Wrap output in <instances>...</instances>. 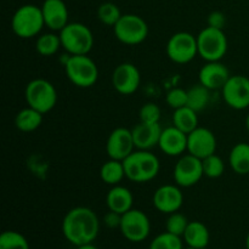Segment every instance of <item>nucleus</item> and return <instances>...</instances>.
I'll return each mask as SVG.
<instances>
[{"label": "nucleus", "mask_w": 249, "mask_h": 249, "mask_svg": "<svg viewBox=\"0 0 249 249\" xmlns=\"http://www.w3.org/2000/svg\"><path fill=\"white\" fill-rule=\"evenodd\" d=\"M99 231V218L94 211L87 207H75L63 218V236L68 242L77 247L94 242Z\"/></svg>", "instance_id": "1"}, {"label": "nucleus", "mask_w": 249, "mask_h": 249, "mask_svg": "<svg viewBox=\"0 0 249 249\" xmlns=\"http://www.w3.org/2000/svg\"><path fill=\"white\" fill-rule=\"evenodd\" d=\"M125 177L134 182H148L155 179L160 169V160L150 151H134L123 160Z\"/></svg>", "instance_id": "2"}, {"label": "nucleus", "mask_w": 249, "mask_h": 249, "mask_svg": "<svg viewBox=\"0 0 249 249\" xmlns=\"http://www.w3.org/2000/svg\"><path fill=\"white\" fill-rule=\"evenodd\" d=\"M45 26L41 7L33 4L22 5L15 11L11 19V28L17 36L29 39L36 36Z\"/></svg>", "instance_id": "3"}, {"label": "nucleus", "mask_w": 249, "mask_h": 249, "mask_svg": "<svg viewBox=\"0 0 249 249\" xmlns=\"http://www.w3.org/2000/svg\"><path fill=\"white\" fill-rule=\"evenodd\" d=\"M63 66L67 78L78 88H90L99 79V68L88 55H68Z\"/></svg>", "instance_id": "4"}, {"label": "nucleus", "mask_w": 249, "mask_h": 249, "mask_svg": "<svg viewBox=\"0 0 249 249\" xmlns=\"http://www.w3.org/2000/svg\"><path fill=\"white\" fill-rule=\"evenodd\" d=\"M60 38L68 55H88L94 46L92 32L79 22H70L60 31Z\"/></svg>", "instance_id": "5"}, {"label": "nucleus", "mask_w": 249, "mask_h": 249, "mask_svg": "<svg viewBox=\"0 0 249 249\" xmlns=\"http://www.w3.org/2000/svg\"><path fill=\"white\" fill-rule=\"evenodd\" d=\"M24 97L29 107L45 114L55 107L57 102V91L53 83L43 78H38L27 84Z\"/></svg>", "instance_id": "6"}, {"label": "nucleus", "mask_w": 249, "mask_h": 249, "mask_svg": "<svg viewBox=\"0 0 249 249\" xmlns=\"http://www.w3.org/2000/svg\"><path fill=\"white\" fill-rule=\"evenodd\" d=\"M198 55L207 62L220 61L228 53V38L223 29L206 27L197 36Z\"/></svg>", "instance_id": "7"}, {"label": "nucleus", "mask_w": 249, "mask_h": 249, "mask_svg": "<svg viewBox=\"0 0 249 249\" xmlns=\"http://www.w3.org/2000/svg\"><path fill=\"white\" fill-rule=\"evenodd\" d=\"M114 36L125 45H138L148 36V26L142 17L134 14L122 15L113 27Z\"/></svg>", "instance_id": "8"}, {"label": "nucleus", "mask_w": 249, "mask_h": 249, "mask_svg": "<svg viewBox=\"0 0 249 249\" xmlns=\"http://www.w3.org/2000/svg\"><path fill=\"white\" fill-rule=\"evenodd\" d=\"M167 55L178 65H186L198 55L197 36L187 32H179L170 36L167 44Z\"/></svg>", "instance_id": "9"}, {"label": "nucleus", "mask_w": 249, "mask_h": 249, "mask_svg": "<svg viewBox=\"0 0 249 249\" xmlns=\"http://www.w3.org/2000/svg\"><path fill=\"white\" fill-rule=\"evenodd\" d=\"M119 229L124 237L130 242H142L150 235L151 223L142 211L130 209L122 215Z\"/></svg>", "instance_id": "10"}, {"label": "nucleus", "mask_w": 249, "mask_h": 249, "mask_svg": "<svg viewBox=\"0 0 249 249\" xmlns=\"http://www.w3.org/2000/svg\"><path fill=\"white\" fill-rule=\"evenodd\" d=\"M203 175L202 160L190 155V153L182 156L174 167V180L178 186H194L202 179Z\"/></svg>", "instance_id": "11"}, {"label": "nucleus", "mask_w": 249, "mask_h": 249, "mask_svg": "<svg viewBox=\"0 0 249 249\" xmlns=\"http://www.w3.org/2000/svg\"><path fill=\"white\" fill-rule=\"evenodd\" d=\"M223 91L224 101L233 109H245L249 107V78L245 75H231Z\"/></svg>", "instance_id": "12"}, {"label": "nucleus", "mask_w": 249, "mask_h": 249, "mask_svg": "<svg viewBox=\"0 0 249 249\" xmlns=\"http://www.w3.org/2000/svg\"><path fill=\"white\" fill-rule=\"evenodd\" d=\"M216 150V139L213 131L207 128L195 129L187 134V152L199 160H204L208 156L214 155Z\"/></svg>", "instance_id": "13"}, {"label": "nucleus", "mask_w": 249, "mask_h": 249, "mask_svg": "<svg viewBox=\"0 0 249 249\" xmlns=\"http://www.w3.org/2000/svg\"><path fill=\"white\" fill-rule=\"evenodd\" d=\"M141 75L135 65L124 62L117 66L112 74V85L122 95H131L139 89Z\"/></svg>", "instance_id": "14"}, {"label": "nucleus", "mask_w": 249, "mask_h": 249, "mask_svg": "<svg viewBox=\"0 0 249 249\" xmlns=\"http://www.w3.org/2000/svg\"><path fill=\"white\" fill-rule=\"evenodd\" d=\"M133 133L126 128H117L109 134L106 143V151L109 158L117 160H124L134 152Z\"/></svg>", "instance_id": "15"}, {"label": "nucleus", "mask_w": 249, "mask_h": 249, "mask_svg": "<svg viewBox=\"0 0 249 249\" xmlns=\"http://www.w3.org/2000/svg\"><path fill=\"white\" fill-rule=\"evenodd\" d=\"M184 203V195L175 185H163L153 195V206L164 214H172L179 211Z\"/></svg>", "instance_id": "16"}, {"label": "nucleus", "mask_w": 249, "mask_h": 249, "mask_svg": "<svg viewBox=\"0 0 249 249\" xmlns=\"http://www.w3.org/2000/svg\"><path fill=\"white\" fill-rule=\"evenodd\" d=\"M230 71L220 61L207 62L201 68L198 74L199 83L209 90L223 89L224 85L230 79Z\"/></svg>", "instance_id": "17"}, {"label": "nucleus", "mask_w": 249, "mask_h": 249, "mask_svg": "<svg viewBox=\"0 0 249 249\" xmlns=\"http://www.w3.org/2000/svg\"><path fill=\"white\" fill-rule=\"evenodd\" d=\"M45 26L51 31L60 32L68 22V9L63 0H44L41 5Z\"/></svg>", "instance_id": "18"}, {"label": "nucleus", "mask_w": 249, "mask_h": 249, "mask_svg": "<svg viewBox=\"0 0 249 249\" xmlns=\"http://www.w3.org/2000/svg\"><path fill=\"white\" fill-rule=\"evenodd\" d=\"M158 146L163 153L170 157L181 156L185 151H187V134L175 128L174 125L163 129Z\"/></svg>", "instance_id": "19"}, {"label": "nucleus", "mask_w": 249, "mask_h": 249, "mask_svg": "<svg viewBox=\"0 0 249 249\" xmlns=\"http://www.w3.org/2000/svg\"><path fill=\"white\" fill-rule=\"evenodd\" d=\"M162 130L163 129L160 128V123H143V122H140L139 124H136L131 129L135 148L150 151L151 148L158 146Z\"/></svg>", "instance_id": "20"}, {"label": "nucleus", "mask_w": 249, "mask_h": 249, "mask_svg": "<svg viewBox=\"0 0 249 249\" xmlns=\"http://www.w3.org/2000/svg\"><path fill=\"white\" fill-rule=\"evenodd\" d=\"M134 197L130 190L126 187L116 185L112 187L106 196V204L108 209L114 213H118L123 215L124 213L133 209Z\"/></svg>", "instance_id": "21"}, {"label": "nucleus", "mask_w": 249, "mask_h": 249, "mask_svg": "<svg viewBox=\"0 0 249 249\" xmlns=\"http://www.w3.org/2000/svg\"><path fill=\"white\" fill-rule=\"evenodd\" d=\"M186 245L191 248L204 249L209 243V231L201 221H191L184 233Z\"/></svg>", "instance_id": "22"}, {"label": "nucleus", "mask_w": 249, "mask_h": 249, "mask_svg": "<svg viewBox=\"0 0 249 249\" xmlns=\"http://www.w3.org/2000/svg\"><path fill=\"white\" fill-rule=\"evenodd\" d=\"M229 163L236 174H249V143L240 142L233 146L229 156Z\"/></svg>", "instance_id": "23"}, {"label": "nucleus", "mask_w": 249, "mask_h": 249, "mask_svg": "<svg viewBox=\"0 0 249 249\" xmlns=\"http://www.w3.org/2000/svg\"><path fill=\"white\" fill-rule=\"evenodd\" d=\"M41 122H43V113L28 106L16 114L15 125L23 133H31L41 125Z\"/></svg>", "instance_id": "24"}, {"label": "nucleus", "mask_w": 249, "mask_h": 249, "mask_svg": "<svg viewBox=\"0 0 249 249\" xmlns=\"http://www.w3.org/2000/svg\"><path fill=\"white\" fill-rule=\"evenodd\" d=\"M173 125L185 134H190L195 129L198 128V117L197 112L191 107L185 106L175 109L173 114Z\"/></svg>", "instance_id": "25"}, {"label": "nucleus", "mask_w": 249, "mask_h": 249, "mask_svg": "<svg viewBox=\"0 0 249 249\" xmlns=\"http://www.w3.org/2000/svg\"><path fill=\"white\" fill-rule=\"evenodd\" d=\"M100 177L101 180L107 185L116 186L125 177L123 160H117L109 158V160L105 162L100 169Z\"/></svg>", "instance_id": "26"}, {"label": "nucleus", "mask_w": 249, "mask_h": 249, "mask_svg": "<svg viewBox=\"0 0 249 249\" xmlns=\"http://www.w3.org/2000/svg\"><path fill=\"white\" fill-rule=\"evenodd\" d=\"M209 91L211 90L202 85L201 83L194 85L187 90V106L191 107L196 112L202 111L207 107L209 102Z\"/></svg>", "instance_id": "27"}, {"label": "nucleus", "mask_w": 249, "mask_h": 249, "mask_svg": "<svg viewBox=\"0 0 249 249\" xmlns=\"http://www.w3.org/2000/svg\"><path fill=\"white\" fill-rule=\"evenodd\" d=\"M62 46L60 34L45 33L38 36L36 43V53L41 56H53Z\"/></svg>", "instance_id": "28"}, {"label": "nucleus", "mask_w": 249, "mask_h": 249, "mask_svg": "<svg viewBox=\"0 0 249 249\" xmlns=\"http://www.w3.org/2000/svg\"><path fill=\"white\" fill-rule=\"evenodd\" d=\"M0 249H29V243L22 233L5 231L0 236Z\"/></svg>", "instance_id": "29"}, {"label": "nucleus", "mask_w": 249, "mask_h": 249, "mask_svg": "<svg viewBox=\"0 0 249 249\" xmlns=\"http://www.w3.org/2000/svg\"><path fill=\"white\" fill-rule=\"evenodd\" d=\"M97 17L106 26L114 27L122 17V12L113 2H102L97 9Z\"/></svg>", "instance_id": "30"}, {"label": "nucleus", "mask_w": 249, "mask_h": 249, "mask_svg": "<svg viewBox=\"0 0 249 249\" xmlns=\"http://www.w3.org/2000/svg\"><path fill=\"white\" fill-rule=\"evenodd\" d=\"M150 249H184L182 248V241L180 236L173 235V233L165 232L160 233L157 237L153 238L151 242Z\"/></svg>", "instance_id": "31"}, {"label": "nucleus", "mask_w": 249, "mask_h": 249, "mask_svg": "<svg viewBox=\"0 0 249 249\" xmlns=\"http://www.w3.org/2000/svg\"><path fill=\"white\" fill-rule=\"evenodd\" d=\"M202 164H203L204 175L207 178H211V179L220 178L224 174V170H225L224 160L219 156H216L215 153L202 160Z\"/></svg>", "instance_id": "32"}, {"label": "nucleus", "mask_w": 249, "mask_h": 249, "mask_svg": "<svg viewBox=\"0 0 249 249\" xmlns=\"http://www.w3.org/2000/svg\"><path fill=\"white\" fill-rule=\"evenodd\" d=\"M187 225H189V221H187L186 216L184 214L175 212V213L169 214L165 226H167L168 232L181 237V236H184Z\"/></svg>", "instance_id": "33"}, {"label": "nucleus", "mask_w": 249, "mask_h": 249, "mask_svg": "<svg viewBox=\"0 0 249 249\" xmlns=\"http://www.w3.org/2000/svg\"><path fill=\"white\" fill-rule=\"evenodd\" d=\"M165 100L169 107L174 109L187 106V90L181 89V88H173L167 92Z\"/></svg>", "instance_id": "34"}, {"label": "nucleus", "mask_w": 249, "mask_h": 249, "mask_svg": "<svg viewBox=\"0 0 249 249\" xmlns=\"http://www.w3.org/2000/svg\"><path fill=\"white\" fill-rule=\"evenodd\" d=\"M160 108L153 102H147L140 109V122L143 123H160Z\"/></svg>", "instance_id": "35"}, {"label": "nucleus", "mask_w": 249, "mask_h": 249, "mask_svg": "<svg viewBox=\"0 0 249 249\" xmlns=\"http://www.w3.org/2000/svg\"><path fill=\"white\" fill-rule=\"evenodd\" d=\"M226 23L225 15L221 11H213L208 16V26L213 27V28L223 29Z\"/></svg>", "instance_id": "36"}, {"label": "nucleus", "mask_w": 249, "mask_h": 249, "mask_svg": "<svg viewBox=\"0 0 249 249\" xmlns=\"http://www.w3.org/2000/svg\"><path fill=\"white\" fill-rule=\"evenodd\" d=\"M105 224H106L108 228L114 229V228H119L121 226V221H122V215L118 213H114V212L109 211V213H107L104 218Z\"/></svg>", "instance_id": "37"}, {"label": "nucleus", "mask_w": 249, "mask_h": 249, "mask_svg": "<svg viewBox=\"0 0 249 249\" xmlns=\"http://www.w3.org/2000/svg\"><path fill=\"white\" fill-rule=\"evenodd\" d=\"M77 249H99L95 246H92V243H89V245H84V246H79Z\"/></svg>", "instance_id": "38"}, {"label": "nucleus", "mask_w": 249, "mask_h": 249, "mask_svg": "<svg viewBox=\"0 0 249 249\" xmlns=\"http://www.w3.org/2000/svg\"><path fill=\"white\" fill-rule=\"evenodd\" d=\"M246 126H247V130H248V133H249V113H248L247 118H246Z\"/></svg>", "instance_id": "39"}, {"label": "nucleus", "mask_w": 249, "mask_h": 249, "mask_svg": "<svg viewBox=\"0 0 249 249\" xmlns=\"http://www.w3.org/2000/svg\"><path fill=\"white\" fill-rule=\"evenodd\" d=\"M246 247H247V249H249V233H248L247 238H246Z\"/></svg>", "instance_id": "40"}, {"label": "nucleus", "mask_w": 249, "mask_h": 249, "mask_svg": "<svg viewBox=\"0 0 249 249\" xmlns=\"http://www.w3.org/2000/svg\"><path fill=\"white\" fill-rule=\"evenodd\" d=\"M185 249H196V248H191V247H187V248H185Z\"/></svg>", "instance_id": "41"}]
</instances>
